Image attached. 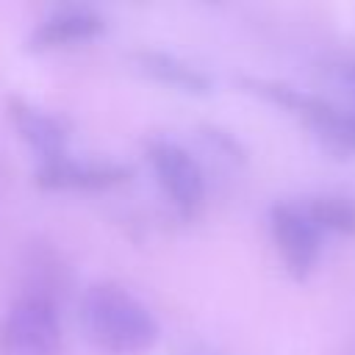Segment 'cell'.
<instances>
[{"label": "cell", "mask_w": 355, "mask_h": 355, "mask_svg": "<svg viewBox=\"0 0 355 355\" xmlns=\"http://www.w3.org/2000/svg\"><path fill=\"white\" fill-rule=\"evenodd\" d=\"M78 316L86 338L108 355H136L158 336L150 311L133 294L111 283L92 286L80 297Z\"/></svg>", "instance_id": "obj_1"}, {"label": "cell", "mask_w": 355, "mask_h": 355, "mask_svg": "<svg viewBox=\"0 0 355 355\" xmlns=\"http://www.w3.org/2000/svg\"><path fill=\"white\" fill-rule=\"evenodd\" d=\"M61 324L50 294L19 297L0 322V355H58Z\"/></svg>", "instance_id": "obj_2"}, {"label": "cell", "mask_w": 355, "mask_h": 355, "mask_svg": "<svg viewBox=\"0 0 355 355\" xmlns=\"http://www.w3.org/2000/svg\"><path fill=\"white\" fill-rule=\"evenodd\" d=\"M147 158L161 180V186L175 200V205L186 214L197 211L202 202V194H205V180H202L197 161L183 147L164 141V139H158L147 147Z\"/></svg>", "instance_id": "obj_3"}, {"label": "cell", "mask_w": 355, "mask_h": 355, "mask_svg": "<svg viewBox=\"0 0 355 355\" xmlns=\"http://www.w3.org/2000/svg\"><path fill=\"white\" fill-rule=\"evenodd\" d=\"M272 233L280 247V255L294 277H305L319 258V227L313 219L294 205L272 208Z\"/></svg>", "instance_id": "obj_4"}, {"label": "cell", "mask_w": 355, "mask_h": 355, "mask_svg": "<svg viewBox=\"0 0 355 355\" xmlns=\"http://www.w3.org/2000/svg\"><path fill=\"white\" fill-rule=\"evenodd\" d=\"M128 175L125 166L116 164H83V161H72L67 155L58 158H47L42 161L36 178L42 186L47 189H64V186H78V189H97V186H111L119 183Z\"/></svg>", "instance_id": "obj_5"}, {"label": "cell", "mask_w": 355, "mask_h": 355, "mask_svg": "<svg viewBox=\"0 0 355 355\" xmlns=\"http://www.w3.org/2000/svg\"><path fill=\"white\" fill-rule=\"evenodd\" d=\"M100 31H103V17L97 11L83 8V6H64L36 25L31 42L36 47H50V44H64V42L92 39Z\"/></svg>", "instance_id": "obj_6"}, {"label": "cell", "mask_w": 355, "mask_h": 355, "mask_svg": "<svg viewBox=\"0 0 355 355\" xmlns=\"http://www.w3.org/2000/svg\"><path fill=\"white\" fill-rule=\"evenodd\" d=\"M11 119H14L17 130L42 153L44 161L64 155L67 130L55 116L39 111V108H33V105H28L22 100H11Z\"/></svg>", "instance_id": "obj_7"}, {"label": "cell", "mask_w": 355, "mask_h": 355, "mask_svg": "<svg viewBox=\"0 0 355 355\" xmlns=\"http://www.w3.org/2000/svg\"><path fill=\"white\" fill-rule=\"evenodd\" d=\"M139 64L153 78L166 80V83L180 86V89H189V92H208V86H211L200 69H194L191 64L172 58L166 53H139Z\"/></svg>", "instance_id": "obj_8"}, {"label": "cell", "mask_w": 355, "mask_h": 355, "mask_svg": "<svg viewBox=\"0 0 355 355\" xmlns=\"http://www.w3.org/2000/svg\"><path fill=\"white\" fill-rule=\"evenodd\" d=\"M308 216L316 227L338 230V233H355V200L347 197H319Z\"/></svg>", "instance_id": "obj_9"}, {"label": "cell", "mask_w": 355, "mask_h": 355, "mask_svg": "<svg viewBox=\"0 0 355 355\" xmlns=\"http://www.w3.org/2000/svg\"><path fill=\"white\" fill-rule=\"evenodd\" d=\"M175 355H216V352H211L208 347H186V349H180Z\"/></svg>", "instance_id": "obj_10"}, {"label": "cell", "mask_w": 355, "mask_h": 355, "mask_svg": "<svg viewBox=\"0 0 355 355\" xmlns=\"http://www.w3.org/2000/svg\"><path fill=\"white\" fill-rule=\"evenodd\" d=\"M347 78H349V80H352V86H355V64L347 69Z\"/></svg>", "instance_id": "obj_11"}]
</instances>
